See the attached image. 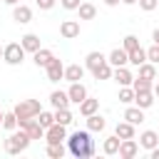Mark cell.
<instances>
[{"mask_svg": "<svg viewBox=\"0 0 159 159\" xmlns=\"http://www.w3.org/2000/svg\"><path fill=\"white\" fill-rule=\"evenodd\" d=\"M0 57H2V47H0Z\"/></svg>", "mask_w": 159, "mask_h": 159, "instance_id": "cell-48", "label": "cell"}, {"mask_svg": "<svg viewBox=\"0 0 159 159\" xmlns=\"http://www.w3.org/2000/svg\"><path fill=\"white\" fill-rule=\"evenodd\" d=\"M104 60H107V57H104L102 52H97V50H94V52H89V55L84 57V67H87V70L92 72V70H94V67H99V65H102Z\"/></svg>", "mask_w": 159, "mask_h": 159, "instance_id": "cell-26", "label": "cell"}, {"mask_svg": "<svg viewBox=\"0 0 159 159\" xmlns=\"http://www.w3.org/2000/svg\"><path fill=\"white\" fill-rule=\"evenodd\" d=\"M149 157H152V159H159V144H157L154 149H149Z\"/></svg>", "mask_w": 159, "mask_h": 159, "instance_id": "cell-41", "label": "cell"}, {"mask_svg": "<svg viewBox=\"0 0 159 159\" xmlns=\"http://www.w3.org/2000/svg\"><path fill=\"white\" fill-rule=\"evenodd\" d=\"M35 2H37V7H40V10H52L57 0H35Z\"/></svg>", "mask_w": 159, "mask_h": 159, "instance_id": "cell-40", "label": "cell"}, {"mask_svg": "<svg viewBox=\"0 0 159 159\" xmlns=\"http://www.w3.org/2000/svg\"><path fill=\"white\" fill-rule=\"evenodd\" d=\"M2 117H5V114H2V112H0V127H2Z\"/></svg>", "mask_w": 159, "mask_h": 159, "instance_id": "cell-47", "label": "cell"}, {"mask_svg": "<svg viewBox=\"0 0 159 159\" xmlns=\"http://www.w3.org/2000/svg\"><path fill=\"white\" fill-rule=\"evenodd\" d=\"M134 94H137L134 87H122V89H119V102H122V104H132V102H134Z\"/></svg>", "mask_w": 159, "mask_h": 159, "instance_id": "cell-34", "label": "cell"}, {"mask_svg": "<svg viewBox=\"0 0 159 159\" xmlns=\"http://www.w3.org/2000/svg\"><path fill=\"white\" fill-rule=\"evenodd\" d=\"M112 72H114V67L109 65V60H104L99 67H94V70H92L94 80H109V77H112Z\"/></svg>", "mask_w": 159, "mask_h": 159, "instance_id": "cell-24", "label": "cell"}, {"mask_svg": "<svg viewBox=\"0 0 159 159\" xmlns=\"http://www.w3.org/2000/svg\"><path fill=\"white\" fill-rule=\"evenodd\" d=\"M5 2H7V5H17L20 0H5Z\"/></svg>", "mask_w": 159, "mask_h": 159, "instance_id": "cell-45", "label": "cell"}, {"mask_svg": "<svg viewBox=\"0 0 159 159\" xmlns=\"http://www.w3.org/2000/svg\"><path fill=\"white\" fill-rule=\"evenodd\" d=\"M104 127H107V122H104V117H102V114H97V112H94V114H89V117H87V129H89V132H102Z\"/></svg>", "mask_w": 159, "mask_h": 159, "instance_id": "cell-25", "label": "cell"}, {"mask_svg": "<svg viewBox=\"0 0 159 159\" xmlns=\"http://www.w3.org/2000/svg\"><path fill=\"white\" fill-rule=\"evenodd\" d=\"M77 12H80V20H94V17H97V7H94L92 2H82V5L77 7Z\"/></svg>", "mask_w": 159, "mask_h": 159, "instance_id": "cell-27", "label": "cell"}, {"mask_svg": "<svg viewBox=\"0 0 159 159\" xmlns=\"http://www.w3.org/2000/svg\"><path fill=\"white\" fill-rule=\"evenodd\" d=\"M137 47H139V37H137V35H127V37H124V50L132 52V50H137Z\"/></svg>", "mask_w": 159, "mask_h": 159, "instance_id": "cell-36", "label": "cell"}, {"mask_svg": "<svg viewBox=\"0 0 159 159\" xmlns=\"http://www.w3.org/2000/svg\"><path fill=\"white\" fill-rule=\"evenodd\" d=\"M152 40H154V42H157V45H159V27H157V30H154V32H152Z\"/></svg>", "mask_w": 159, "mask_h": 159, "instance_id": "cell-43", "label": "cell"}, {"mask_svg": "<svg viewBox=\"0 0 159 159\" xmlns=\"http://www.w3.org/2000/svg\"><path fill=\"white\" fill-rule=\"evenodd\" d=\"M60 5H62L65 10H77V7L82 5V0H60Z\"/></svg>", "mask_w": 159, "mask_h": 159, "instance_id": "cell-39", "label": "cell"}, {"mask_svg": "<svg viewBox=\"0 0 159 159\" xmlns=\"http://www.w3.org/2000/svg\"><path fill=\"white\" fill-rule=\"evenodd\" d=\"M65 139H67V127H65V124L55 122L52 127L45 129V142H47V144H60V142H65Z\"/></svg>", "mask_w": 159, "mask_h": 159, "instance_id": "cell-6", "label": "cell"}, {"mask_svg": "<svg viewBox=\"0 0 159 159\" xmlns=\"http://www.w3.org/2000/svg\"><path fill=\"white\" fill-rule=\"evenodd\" d=\"M2 129H7V132L17 129V114H15V112H5V117H2Z\"/></svg>", "mask_w": 159, "mask_h": 159, "instance_id": "cell-33", "label": "cell"}, {"mask_svg": "<svg viewBox=\"0 0 159 159\" xmlns=\"http://www.w3.org/2000/svg\"><path fill=\"white\" fill-rule=\"evenodd\" d=\"M50 104H52L55 109H65V107H70V94L62 92V89H55V92L50 94Z\"/></svg>", "mask_w": 159, "mask_h": 159, "instance_id": "cell-15", "label": "cell"}, {"mask_svg": "<svg viewBox=\"0 0 159 159\" xmlns=\"http://www.w3.org/2000/svg\"><path fill=\"white\" fill-rule=\"evenodd\" d=\"M152 92H154V97H159V82H154V87H152Z\"/></svg>", "mask_w": 159, "mask_h": 159, "instance_id": "cell-44", "label": "cell"}, {"mask_svg": "<svg viewBox=\"0 0 159 159\" xmlns=\"http://www.w3.org/2000/svg\"><path fill=\"white\" fill-rule=\"evenodd\" d=\"M2 60H5L7 65H20V62L25 60V47H22L20 42L5 45V47H2Z\"/></svg>", "mask_w": 159, "mask_h": 159, "instance_id": "cell-4", "label": "cell"}, {"mask_svg": "<svg viewBox=\"0 0 159 159\" xmlns=\"http://www.w3.org/2000/svg\"><path fill=\"white\" fill-rule=\"evenodd\" d=\"M112 77H114V80H117V82H119L122 87H129V84L134 82V75H132V72L127 70V65H124V67H114Z\"/></svg>", "mask_w": 159, "mask_h": 159, "instance_id": "cell-14", "label": "cell"}, {"mask_svg": "<svg viewBox=\"0 0 159 159\" xmlns=\"http://www.w3.org/2000/svg\"><path fill=\"white\" fill-rule=\"evenodd\" d=\"M84 65H67L65 67V80L67 82H80L82 77H84Z\"/></svg>", "mask_w": 159, "mask_h": 159, "instance_id": "cell-13", "label": "cell"}, {"mask_svg": "<svg viewBox=\"0 0 159 159\" xmlns=\"http://www.w3.org/2000/svg\"><path fill=\"white\" fill-rule=\"evenodd\" d=\"M72 119H75V117H72V112H70L67 107H65V109H55V122H60V124L67 127V124H72Z\"/></svg>", "mask_w": 159, "mask_h": 159, "instance_id": "cell-32", "label": "cell"}, {"mask_svg": "<svg viewBox=\"0 0 159 159\" xmlns=\"http://www.w3.org/2000/svg\"><path fill=\"white\" fill-rule=\"evenodd\" d=\"M107 60H109V65H112V67H124V65L129 62V52H127L124 47H122V50L117 47V50H112V52H109V57H107Z\"/></svg>", "mask_w": 159, "mask_h": 159, "instance_id": "cell-12", "label": "cell"}, {"mask_svg": "<svg viewBox=\"0 0 159 159\" xmlns=\"http://www.w3.org/2000/svg\"><path fill=\"white\" fill-rule=\"evenodd\" d=\"M12 20L20 22V25H27L32 20V10L27 5H12Z\"/></svg>", "mask_w": 159, "mask_h": 159, "instance_id": "cell-11", "label": "cell"}, {"mask_svg": "<svg viewBox=\"0 0 159 159\" xmlns=\"http://www.w3.org/2000/svg\"><path fill=\"white\" fill-rule=\"evenodd\" d=\"M67 152L72 157H77V159H89L94 154V142L89 137V129L87 132H80V129L72 132L67 137Z\"/></svg>", "mask_w": 159, "mask_h": 159, "instance_id": "cell-1", "label": "cell"}, {"mask_svg": "<svg viewBox=\"0 0 159 159\" xmlns=\"http://www.w3.org/2000/svg\"><path fill=\"white\" fill-rule=\"evenodd\" d=\"M144 62H147V50L137 47V50H132V52H129V65L139 67V65H144Z\"/></svg>", "mask_w": 159, "mask_h": 159, "instance_id": "cell-29", "label": "cell"}, {"mask_svg": "<svg viewBox=\"0 0 159 159\" xmlns=\"http://www.w3.org/2000/svg\"><path fill=\"white\" fill-rule=\"evenodd\" d=\"M17 127L20 129H25L27 134H30V139H45V127L32 117V119H20L17 122Z\"/></svg>", "mask_w": 159, "mask_h": 159, "instance_id": "cell-5", "label": "cell"}, {"mask_svg": "<svg viewBox=\"0 0 159 159\" xmlns=\"http://www.w3.org/2000/svg\"><path fill=\"white\" fill-rule=\"evenodd\" d=\"M67 154V147L60 142V144H47V157L50 159H62Z\"/></svg>", "mask_w": 159, "mask_h": 159, "instance_id": "cell-30", "label": "cell"}, {"mask_svg": "<svg viewBox=\"0 0 159 159\" xmlns=\"http://www.w3.org/2000/svg\"><path fill=\"white\" fill-rule=\"evenodd\" d=\"M114 134L119 137V139H134V124L132 122H117V129H114Z\"/></svg>", "mask_w": 159, "mask_h": 159, "instance_id": "cell-21", "label": "cell"}, {"mask_svg": "<svg viewBox=\"0 0 159 159\" xmlns=\"http://www.w3.org/2000/svg\"><path fill=\"white\" fill-rule=\"evenodd\" d=\"M124 119H127V122H132V124L137 127V124H142V122H144V109H142V107H137V104H134V107H127V109H124Z\"/></svg>", "mask_w": 159, "mask_h": 159, "instance_id": "cell-19", "label": "cell"}, {"mask_svg": "<svg viewBox=\"0 0 159 159\" xmlns=\"http://www.w3.org/2000/svg\"><path fill=\"white\" fill-rule=\"evenodd\" d=\"M122 2H124V5H134L137 0H122Z\"/></svg>", "mask_w": 159, "mask_h": 159, "instance_id": "cell-46", "label": "cell"}, {"mask_svg": "<svg viewBox=\"0 0 159 159\" xmlns=\"http://www.w3.org/2000/svg\"><path fill=\"white\" fill-rule=\"evenodd\" d=\"M37 117H40V119H37V122H40V124H42V127H45V129H47V127H52V124H55V114H50V112H45V109H42V112H40V114H37Z\"/></svg>", "mask_w": 159, "mask_h": 159, "instance_id": "cell-35", "label": "cell"}, {"mask_svg": "<svg viewBox=\"0 0 159 159\" xmlns=\"http://www.w3.org/2000/svg\"><path fill=\"white\" fill-rule=\"evenodd\" d=\"M137 2H139V7H142L144 12H152V10L159 7V0H137Z\"/></svg>", "mask_w": 159, "mask_h": 159, "instance_id": "cell-38", "label": "cell"}, {"mask_svg": "<svg viewBox=\"0 0 159 159\" xmlns=\"http://www.w3.org/2000/svg\"><path fill=\"white\" fill-rule=\"evenodd\" d=\"M119 144H122V139H119L117 134H112V137H107V139H104V144H102V152H104L107 157H112V154H119Z\"/></svg>", "mask_w": 159, "mask_h": 159, "instance_id": "cell-22", "label": "cell"}, {"mask_svg": "<svg viewBox=\"0 0 159 159\" xmlns=\"http://www.w3.org/2000/svg\"><path fill=\"white\" fill-rule=\"evenodd\" d=\"M147 60H149V62H154V65H159V45H157V42L147 50Z\"/></svg>", "mask_w": 159, "mask_h": 159, "instance_id": "cell-37", "label": "cell"}, {"mask_svg": "<svg viewBox=\"0 0 159 159\" xmlns=\"http://www.w3.org/2000/svg\"><path fill=\"white\" fill-rule=\"evenodd\" d=\"M132 87H134V92H149V89L154 87V80H144V77H134V82H132Z\"/></svg>", "mask_w": 159, "mask_h": 159, "instance_id": "cell-31", "label": "cell"}, {"mask_svg": "<svg viewBox=\"0 0 159 159\" xmlns=\"http://www.w3.org/2000/svg\"><path fill=\"white\" fill-rule=\"evenodd\" d=\"M139 154V144L134 142V139H122V144H119V157L122 159H134Z\"/></svg>", "mask_w": 159, "mask_h": 159, "instance_id": "cell-10", "label": "cell"}, {"mask_svg": "<svg viewBox=\"0 0 159 159\" xmlns=\"http://www.w3.org/2000/svg\"><path fill=\"white\" fill-rule=\"evenodd\" d=\"M45 72H47V80H50V82H60V80H65V65H62V60L52 57L50 65L45 67Z\"/></svg>", "mask_w": 159, "mask_h": 159, "instance_id": "cell-7", "label": "cell"}, {"mask_svg": "<svg viewBox=\"0 0 159 159\" xmlns=\"http://www.w3.org/2000/svg\"><path fill=\"white\" fill-rule=\"evenodd\" d=\"M52 57H55V55H52V50H47V47H40L37 52H32V62H35L37 67H47Z\"/></svg>", "mask_w": 159, "mask_h": 159, "instance_id": "cell-18", "label": "cell"}, {"mask_svg": "<svg viewBox=\"0 0 159 159\" xmlns=\"http://www.w3.org/2000/svg\"><path fill=\"white\" fill-rule=\"evenodd\" d=\"M134 104L142 107V109H149V107L154 104V92H152V89H149V92H137V94H134Z\"/></svg>", "mask_w": 159, "mask_h": 159, "instance_id": "cell-23", "label": "cell"}, {"mask_svg": "<svg viewBox=\"0 0 159 159\" xmlns=\"http://www.w3.org/2000/svg\"><path fill=\"white\" fill-rule=\"evenodd\" d=\"M12 112L17 114V122H20V119H32V117H37V114L42 112V107H40L37 99H20Z\"/></svg>", "mask_w": 159, "mask_h": 159, "instance_id": "cell-3", "label": "cell"}, {"mask_svg": "<svg viewBox=\"0 0 159 159\" xmlns=\"http://www.w3.org/2000/svg\"><path fill=\"white\" fill-rule=\"evenodd\" d=\"M30 142H32V139H30V134H27L25 129H20V132H15V129H12V132H10V137L5 139V152H7L10 157L22 154V152L30 147Z\"/></svg>", "mask_w": 159, "mask_h": 159, "instance_id": "cell-2", "label": "cell"}, {"mask_svg": "<svg viewBox=\"0 0 159 159\" xmlns=\"http://www.w3.org/2000/svg\"><path fill=\"white\" fill-rule=\"evenodd\" d=\"M67 94H70V102H75V104L80 107V102L87 97V87H84L82 82H70V89H67Z\"/></svg>", "mask_w": 159, "mask_h": 159, "instance_id": "cell-9", "label": "cell"}, {"mask_svg": "<svg viewBox=\"0 0 159 159\" xmlns=\"http://www.w3.org/2000/svg\"><path fill=\"white\" fill-rule=\"evenodd\" d=\"M157 144H159V134H157V132H152V129L142 132V137H139V147H142V149L149 152V149H154Z\"/></svg>", "mask_w": 159, "mask_h": 159, "instance_id": "cell-16", "label": "cell"}, {"mask_svg": "<svg viewBox=\"0 0 159 159\" xmlns=\"http://www.w3.org/2000/svg\"><path fill=\"white\" fill-rule=\"evenodd\" d=\"M139 77H144V80H157V65L154 62H144V65H139Z\"/></svg>", "mask_w": 159, "mask_h": 159, "instance_id": "cell-28", "label": "cell"}, {"mask_svg": "<svg viewBox=\"0 0 159 159\" xmlns=\"http://www.w3.org/2000/svg\"><path fill=\"white\" fill-rule=\"evenodd\" d=\"M97 109H99V99L84 97V99L80 102V114H82V117H89V114H94Z\"/></svg>", "mask_w": 159, "mask_h": 159, "instance_id": "cell-20", "label": "cell"}, {"mask_svg": "<svg viewBox=\"0 0 159 159\" xmlns=\"http://www.w3.org/2000/svg\"><path fill=\"white\" fill-rule=\"evenodd\" d=\"M122 0H104V5H109V7H117Z\"/></svg>", "mask_w": 159, "mask_h": 159, "instance_id": "cell-42", "label": "cell"}, {"mask_svg": "<svg viewBox=\"0 0 159 159\" xmlns=\"http://www.w3.org/2000/svg\"><path fill=\"white\" fill-rule=\"evenodd\" d=\"M60 35H62L65 40L80 37V22H77V20H62V22H60Z\"/></svg>", "mask_w": 159, "mask_h": 159, "instance_id": "cell-8", "label": "cell"}, {"mask_svg": "<svg viewBox=\"0 0 159 159\" xmlns=\"http://www.w3.org/2000/svg\"><path fill=\"white\" fill-rule=\"evenodd\" d=\"M20 45L25 47V52H37L40 50V37L35 32H27V35L20 37Z\"/></svg>", "mask_w": 159, "mask_h": 159, "instance_id": "cell-17", "label": "cell"}]
</instances>
